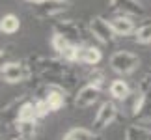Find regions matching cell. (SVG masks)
<instances>
[{"mask_svg": "<svg viewBox=\"0 0 151 140\" xmlns=\"http://www.w3.org/2000/svg\"><path fill=\"white\" fill-rule=\"evenodd\" d=\"M123 140H151V129L146 125H127V129L123 133Z\"/></svg>", "mask_w": 151, "mask_h": 140, "instance_id": "obj_13", "label": "cell"}, {"mask_svg": "<svg viewBox=\"0 0 151 140\" xmlns=\"http://www.w3.org/2000/svg\"><path fill=\"white\" fill-rule=\"evenodd\" d=\"M21 28V19L13 13H8L4 17H0V32L2 34H8V36H11V34L19 32Z\"/></svg>", "mask_w": 151, "mask_h": 140, "instance_id": "obj_14", "label": "cell"}, {"mask_svg": "<svg viewBox=\"0 0 151 140\" xmlns=\"http://www.w3.org/2000/svg\"><path fill=\"white\" fill-rule=\"evenodd\" d=\"M108 64H110V69H112L114 73L125 77V75H131V73H134L138 69V66H140V58H138V54H134V52H131V51L119 49V51H116L114 54L110 56Z\"/></svg>", "mask_w": 151, "mask_h": 140, "instance_id": "obj_2", "label": "cell"}, {"mask_svg": "<svg viewBox=\"0 0 151 140\" xmlns=\"http://www.w3.org/2000/svg\"><path fill=\"white\" fill-rule=\"evenodd\" d=\"M65 11L67 6L63 2H56V0H45V2L34 4V15L37 19H54V17H60Z\"/></svg>", "mask_w": 151, "mask_h": 140, "instance_id": "obj_6", "label": "cell"}, {"mask_svg": "<svg viewBox=\"0 0 151 140\" xmlns=\"http://www.w3.org/2000/svg\"><path fill=\"white\" fill-rule=\"evenodd\" d=\"M138 120H142V121H151V92L146 93V97H144L142 112H140V116H138Z\"/></svg>", "mask_w": 151, "mask_h": 140, "instance_id": "obj_23", "label": "cell"}, {"mask_svg": "<svg viewBox=\"0 0 151 140\" xmlns=\"http://www.w3.org/2000/svg\"><path fill=\"white\" fill-rule=\"evenodd\" d=\"M134 41L136 43H151V22H144V25H140L136 28L134 32Z\"/></svg>", "mask_w": 151, "mask_h": 140, "instance_id": "obj_18", "label": "cell"}, {"mask_svg": "<svg viewBox=\"0 0 151 140\" xmlns=\"http://www.w3.org/2000/svg\"><path fill=\"white\" fill-rule=\"evenodd\" d=\"M73 133V136L77 140H103V136L95 131H90V129H84V127H73L69 129Z\"/></svg>", "mask_w": 151, "mask_h": 140, "instance_id": "obj_19", "label": "cell"}, {"mask_svg": "<svg viewBox=\"0 0 151 140\" xmlns=\"http://www.w3.org/2000/svg\"><path fill=\"white\" fill-rule=\"evenodd\" d=\"M138 92L140 93H149L151 92V73H146L138 80Z\"/></svg>", "mask_w": 151, "mask_h": 140, "instance_id": "obj_24", "label": "cell"}, {"mask_svg": "<svg viewBox=\"0 0 151 140\" xmlns=\"http://www.w3.org/2000/svg\"><path fill=\"white\" fill-rule=\"evenodd\" d=\"M99 97H101L99 88H95V86H91V84H84L82 88L75 93L73 103H75L77 108H88V107H93V105L99 101Z\"/></svg>", "mask_w": 151, "mask_h": 140, "instance_id": "obj_7", "label": "cell"}, {"mask_svg": "<svg viewBox=\"0 0 151 140\" xmlns=\"http://www.w3.org/2000/svg\"><path fill=\"white\" fill-rule=\"evenodd\" d=\"M9 140H24V138H21V136H17V138H9Z\"/></svg>", "mask_w": 151, "mask_h": 140, "instance_id": "obj_28", "label": "cell"}, {"mask_svg": "<svg viewBox=\"0 0 151 140\" xmlns=\"http://www.w3.org/2000/svg\"><path fill=\"white\" fill-rule=\"evenodd\" d=\"M71 43H73V41H69L65 36H62V34H56V32H54V36H52V39H50V45H52V49L56 51L58 56H60Z\"/></svg>", "mask_w": 151, "mask_h": 140, "instance_id": "obj_20", "label": "cell"}, {"mask_svg": "<svg viewBox=\"0 0 151 140\" xmlns=\"http://www.w3.org/2000/svg\"><path fill=\"white\" fill-rule=\"evenodd\" d=\"M56 2H63V4H65V0H56Z\"/></svg>", "mask_w": 151, "mask_h": 140, "instance_id": "obj_29", "label": "cell"}, {"mask_svg": "<svg viewBox=\"0 0 151 140\" xmlns=\"http://www.w3.org/2000/svg\"><path fill=\"white\" fill-rule=\"evenodd\" d=\"M2 79L6 80L8 84H22V82H28L34 75V67L28 58H22V60H13L9 62L6 67H2Z\"/></svg>", "mask_w": 151, "mask_h": 140, "instance_id": "obj_1", "label": "cell"}, {"mask_svg": "<svg viewBox=\"0 0 151 140\" xmlns=\"http://www.w3.org/2000/svg\"><path fill=\"white\" fill-rule=\"evenodd\" d=\"M26 2H32V4H39V2H45V0H26Z\"/></svg>", "mask_w": 151, "mask_h": 140, "instance_id": "obj_27", "label": "cell"}, {"mask_svg": "<svg viewBox=\"0 0 151 140\" xmlns=\"http://www.w3.org/2000/svg\"><path fill=\"white\" fill-rule=\"evenodd\" d=\"M17 135L24 140H32L37 135V120H17L15 121Z\"/></svg>", "mask_w": 151, "mask_h": 140, "instance_id": "obj_12", "label": "cell"}, {"mask_svg": "<svg viewBox=\"0 0 151 140\" xmlns=\"http://www.w3.org/2000/svg\"><path fill=\"white\" fill-rule=\"evenodd\" d=\"M144 97H146V93H140L138 92V95H136V99H134V103H132V116H134V118H138V116H140V112H142V105H144Z\"/></svg>", "mask_w": 151, "mask_h": 140, "instance_id": "obj_25", "label": "cell"}, {"mask_svg": "<svg viewBox=\"0 0 151 140\" xmlns=\"http://www.w3.org/2000/svg\"><path fill=\"white\" fill-rule=\"evenodd\" d=\"M86 80H88L86 84H91V86H95V88H99V90H103L104 88V82H106L104 73L101 71V69H97V66L90 67V71L86 73Z\"/></svg>", "mask_w": 151, "mask_h": 140, "instance_id": "obj_15", "label": "cell"}, {"mask_svg": "<svg viewBox=\"0 0 151 140\" xmlns=\"http://www.w3.org/2000/svg\"><path fill=\"white\" fill-rule=\"evenodd\" d=\"M34 105H36V114H37V120H41V118H47V116L52 112L50 107L47 105V101H45L43 97H37V99H34Z\"/></svg>", "mask_w": 151, "mask_h": 140, "instance_id": "obj_21", "label": "cell"}, {"mask_svg": "<svg viewBox=\"0 0 151 140\" xmlns=\"http://www.w3.org/2000/svg\"><path fill=\"white\" fill-rule=\"evenodd\" d=\"M88 28H90V34L91 38H95L99 43L103 45H110L114 43V39L118 38L112 30V26H110V21L103 19V17H91V19L88 21Z\"/></svg>", "mask_w": 151, "mask_h": 140, "instance_id": "obj_3", "label": "cell"}, {"mask_svg": "<svg viewBox=\"0 0 151 140\" xmlns=\"http://www.w3.org/2000/svg\"><path fill=\"white\" fill-rule=\"evenodd\" d=\"M110 26H112V30L118 38H129L136 32V25H134V21H132L131 15L118 13L116 17L110 19Z\"/></svg>", "mask_w": 151, "mask_h": 140, "instance_id": "obj_9", "label": "cell"}, {"mask_svg": "<svg viewBox=\"0 0 151 140\" xmlns=\"http://www.w3.org/2000/svg\"><path fill=\"white\" fill-rule=\"evenodd\" d=\"M108 93L114 101H125V99L131 95V88H129V84H127V80L114 79L112 82L108 84Z\"/></svg>", "mask_w": 151, "mask_h": 140, "instance_id": "obj_11", "label": "cell"}, {"mask_svg": "<svg viewBox=\"0 0 151 140\" xmlns=\"http://www.w3.org/2000/svg\"><path fill=\"white\" fill-rule=\"evenodd\" d=\"M118 105H116L114 101H104L101 103L99 110L95 112V118H93V131L99 133L103 129H106V127H110L116 121V118H118Z\"/></svg>", "mask_w": 151, "mask_h": 140, "instance_id": "obj_4", "label": "cell"}, {"mask_svg": "<svg viewBox=\"0 0 151 140\" xmlns=\"http://www.w3.org/2000/svg\"><path fill=\"white\" fill-rule=\"evenodd\" d=\"M149 73H151V71H149Z\"/></svg>", "mask_w": 151, "mask_h": 140, "instance_id": "obj_30", "label": "cell"}, {"mask_svg": "<svg viewBox=\"0 0 151 140\" xmlns=\"http://www.w3.org/2000/svg\"><path fill=\"white\" fill-rule=\"evenodd\" d=\"M13 47L11 45H6V47H0V71H2V67H6L9 62H13L15 60V54H13Z\"/></svg>", "mask_w": 151, "mask_h": 140, "instance_id": "obj_22", "label": "cell"}, {"mask_svg": "<svg viewBox=\"0 0 151 140\" xmlns=\"http://www.w3.org/2000/svg\"><path fill=\"white\" fill-rule=\"evenodd\" d=\"M17 120H37L36 114V105L34 101H24L19 107V112H17Z\"/></svg>", "mask_w": 151, "mask_h": 140, "instance_id": "obj_17", "label": "cell"}, {"mask_svg": "<svg viewBox=\"0 0 151 140\" xmlns=\"http://www.w3.org/2000/svg\"><path fill=\"white\" fill-rule=\"evenodd\" d=\"M80 49H82L80 43H71L60 54V58L63 62H67V64H77V62H80Z\"/></svg>", "mask_w": 151, "mask_h": 140, "instance_id": "obj_16", "label": "cell"}, {"mask_svg": "<svg viewBox=\"0 0 151 140\" xmlns=\"http://www.w3.org/2000/svg\"><path fill=\"white\" fill-rule=\"evenodd\" d=\"M67 90L60 84H47V90H45V95L43 99L47 101V105L50 107L52 112H58L65 107L67 103Z\"/></svg>", "mask_w": 151, "mask_h": 140, "instance_id": "obj_5", "label": "cell"}, {"mask_svg": "<svg viewBox=\"0 0 151 140\" xmlns=\"http://www.w3.org/2000/svg\"><path fill=\"white\" fill-rule=\"evenodd\" d=\"M110 9L119 11L121 15H131V17H142L146 13L140 0H108Z\"/></svg>", "mask_w": 151, "mask_h": 140, "instance_id": "obj_8", "label": "cell"}, {"mask_svg": "<svg viewBox=\"0 0 151 140\" xmlns=\"http://www.w3.org/2000/svg\"><path fill=\"white\" fill-rule=\"evenodd\" d=\"M62 140H77V138L73 136V133H71V131H67L65 135H63V138H62Z\"/></svg>", "mask_w": 151, "mask_h": 140, "instance_id": "obj_26", "label": "cell"}, {"mask_svg": "<svg viewBox=\"0 0 151 140\" xmlns=\"http://www.w3.org/2000/svg\"><path fill=\"white\" fill-rule=\"evenodd\" d=\"M101 60H103V52H101L99 47L82 45V49H80V64H84V66H88V67H93Z\"/></svg>", "mask_w": 151, "mask_h": 140, "instance_id": "obj_10", "label": "cell"}]
</instances>
